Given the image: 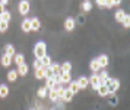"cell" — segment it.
Wrapping results in <instances>:
<instances>
[{
  "label": "cell",
  "mask_w": 130,
  "mask_h": 110,
  "mask_svg": "<svg viewBox=\"0 0 130 110\" xmlns=\"http://www.w3.org/2000/svg\"><path fill=\"white\" fill-rule=\"evenodd\" d=\"M34 55H35V59H41L42 57H45L47 55V45L44 42H38L34 46Z\"/></svg>",
  "instance_id": "obj_1"
},
{
  "label": "cell",
  "mask_w": 130,
  "mask_h": 110,
  "mask_svg": "<svg viewBox=\"0 0 130 110\" xmlns=\"http://www.w3.org/2000/svg\"><path fill=\"white\" fill-rule=\"evenodd\" d=\"M88 83L94 87L95 90H96V88L100 87V77H98V74H92L91 75V77L88 78Z\"/></svg>",
  "instance_id": "obj_2"
},
{
  "label": "cell",
  "mask_w": 130,
  "mask_h": 110,
  "mask_svg": "<svg viewBox=\"0 0 130 110\" xmlns=\"http://www.w3.org/2000/svg\"><path fill=\"white\" fill-rule=\"evenodd\" d=\"M28 12H29V2H21L19 3V13L28 15Z\"/></svg>",
  "instance_id": "obj_3"
},
{
  "label": "cell",
  "mask_w": 130,
  "mask_h": 110,
  "mask_svg": "<svg viewBox=\"0 0 130 110\" xmlns=\"http://www.w3.org/2000/svg\"><path fill=\"white\" fill-rule=\"evenodd\" d=\"M77 83V86H79V88H80V90H85V88H86V87L89 86V83H88V77H79V80L76 81Z\"/></svg>",
  "instance_id": "obj_4"
},
{
  "label": "cell",
  "mask_w": 130,
  "mask_h": 110,
  "mask_svg": "<svg viewBox=\"0 0 130 110\" xmlns=\"http://www.w3.org/2000/svg\"><path fill=\"white\" fill-rule=\"evenodd\" d=\"M60 80H61V84H70V81H72L70 72H61L60 74Z\"/></svg>",
  "instance_id": "obj_5"
},
{
  "label": "cell",
  "mask_w": 130,
  "mask_h": 110,
  "mask_svg": "<svg viewBox=\"0 0 130 110\" xmlns=\"http://www.w3.org/2000/svg\"><path fill=\"white\" fill-rule=\"evenodd\" d=\"M73 28H75V19L67 17V19L64 20V29L66 30H72Z\"/></svg>",
  "instance_id": "obj_6"
},
{
  "label": "cell",
  "mask_w": 130,
  "mask_h": 110,
  "mask_svg": "<svg viewBox=\"0 0 130 110\" xmlns=\"http://www.w3.org/2000/svg\"><path fill=\"white\" fill-rule=\"evenodd\" d=\"M5 55H7V57H10V58L15 57V46L10 45V44L5 46Z\"/></svg>",
  "instance_id": "obj_7"
},
{
  "label": "cell",
  "mask_w": 130,
  "mask_h": 110,
  "mask_svg": "<svg viewBox=\"0 0 130 110\" xmlns=\"http://www.w3.org/2000/svg\"><path fill=\"white\" fill-rule=\"evenodd\" d=\"M96 61H98V64H100L101 68L108 65V57H107V55H100V57L96 58Z\"/></svg>",
  "instance_id": "obj_8"
},
{
  "label": "cell",
  "mask_w": 130,
  "mask_h": 110,
  "mask_svg": "<svg viewBox=\"0 0 130 110\" xmlns=\"http://www.w3.org/2000/svg\"><path fill=\"white\" fill-rule=\"evenodd\" d=\"M48 67H50V69L53 71L54 75H60V74H61V71H60V65L57 62H51Z\"/></svg>",
  "instance_id": "obj_9"
},
{
  "label": "cell",
  "mask_w": 130,
  "mask_h": 110,
  "mask_svg": "<svg viewBox=\"0 0 130 110\" xmlns=\"http://www.w3.org/2000/svg\"><path fill=\"white\" fill-rule=\"evenodd\" d=\"M89 68H91V71H92L94 74H96V72L101 69V67H100V64H98L96 59H92V61H91V65H89Z\"/></svg>",
  "instance_id": "obj_10"
},
{
  "label": "cell",
  "mask_w": 130,
  "mask_h": 110,
  "mask_svg": "<svg viewBox=\"0 0 130 110\" xmlns=\"http://www.w3.org/2000/svg\"><path fill=\"white\" fill-rule=\"evenodd\" d=\"M0 62H2V65H3V67H10V64H12V58L7 57V55H2V58H0Z\"/></svg>",
  "instance_id": "obj_11"
},
{
  "label": "cell",
  "mask_w": 130,
  "mask_h": 110,
  "mask_svg": "<svg viewBox=\"0 0 130 110\" xmlns=\"http://www.w3.org/2000/svg\"><path fill=\"white\" fill-rule=\"evenodd\" d=\"M15 64L16 65H22V64H25V55H22V54H15Z\"/></svg>",
  "instance_id": "obj_12"
},
{
  "label": "cell",
  "mask_w": 130,
  "mask_h": 110,
  "mask_svg": "<svg viewBox=\"0 0 130 110\" xmlns=\"http://www.w3.org/2000/svg\"><path fill=\"white\" fill-rule=\"evenodd\" d=\"M16 72H18V75H26L28 74V65H26V64L19 65L18 69H16Z\"/></svg>",
  "instance_id": "obj_13"
},
{
  "label": "cell",
  "mask_w": 130,
  "mask_h": 110,
  "mask_svg": "<svg viewBox=\"0 0 130 110\" xmlns=\"http://www.w3.org/2000/svg\"><path fill=\"white\" fill-rule=\"evenodd\" d=\"M40 26H41V25H40V19H38V17H32V19H31V29H32V30H38Z\"/></svg>",
  "instance_id": "obj_14"
},
{
  "label": "cell",
  "mask_w": 130,
  "mask_h": 110,
  "mask_svg": "<svg viewBox=\"0 0 130 110\" xmlns=\"http://www.w3.org/2000/svg\"><path fill=\"white\" fill-rule=\"evenodd\" d=\"M67 88H69V90H70V91L73 93V94L79 93V90H80V88H79V86H77L76 81H70V84H69V87H67Z\"/></svg>",
  "instance_id": "obj_15"
},
{
  "label": "cell",
  "mask_w": 130,
  "mask_h": 110,
  "mask_svg": "<svg viewBox=\"0 0 130 110\" xmlns=\"http://www.w3.org/2000/svg\"><path fill=\"white\" fill-rule=\"evenodd\" d=\"M22 30L24 32H31L32 29H31V19H25L24 22H22Z\"/></svg>",
  "instance_id": "obj_16"
},
{
  "label": "cell",
  "mask_w": 130,
  "mask_h": 110,
  "mask_svg": "<svg viewBox=\"0 0 130 110\" xmlns=\"http://www.w3.org/2000/svg\"><path fill=\"white\" fill-rule=\"evenodd\" d=\"M7 94H9V87L6 84H2L0 86V97H7Z\"/></svg>",
  "instance_id": "obj_17"
},
{
  "label": "cell",
  "mask_w": 130,
  "mask_h": 110,
  "mask_svg": "<svg viewBox=\"0 0 130 110\" xmlns=\"http://www.w3.org/2000/svg\"><path fill=\"white\" fill-rule=\"evenodd\" d=\"M16 78H18V72H16V69H10L9 72H7V80L9 81H16Z\"/></svg>",
  "instance_id": "obj_18"
},
{
  "label": "cell",
  "mask_w": 130,
  "mask_h": 110,
  "mask_svg": "<svg viewBox=\"0 0 130 110\" xmlns=\"http://www.w3.org/2000/svg\"><path fill=\"white\" fill-rule=\"evenodd\" d=\"M70 69H72V64L69 62V61L60 65V71H61V72H70Z\"/></svg>",
  "instance_id": "obj_19"
},
{
  "label": "cell",
  "mask_w": 130,
  "mask_h": 110,
  "mask_svg": "<svg viewBox=\"0 0 130 110\" xmlns=\"http://www.w3.org/2000/svg\"><path fill=\"white\" fill-rule=\"evenodd\" d=\"M72 97H73V93H72L69 88H66V90H64V94H63V98H61V100H63V101H70Z\"/></svg>",
  "instance_id": "obj_20"
},
{
  "label": "cell",
  "mask_w": 130,
  "mask_h": 110,
  "mask_svg": "<svg viewBox=\"0 0 130 110\" xmlns=\"http://www.w3.org/2000/svg\"><path fill=\"white\" fill-rule=\"evenodd\" d=\"M96 90H98V94H100L101 97H105V96H108V88H107V86H100Z\"/></svg>",
  "instance_id": "obj_21"
},
{
  "label": "cell",
  "mask_w": 130,
  "mask_h": 110,
  "mask_svg": "<svg viewBox=\"0 0 130 110\" xmlns=\"http://www.w3.org/2000/svg\"><path fill=\"white\" fill-rule=\"evenodd\" d=\"M124 16H126V12L120 9V10L116 12V16H114V17H116V20H117V22H121V20L124 19Z\"/></svg>",
  "instance_id": "obj_22"
},
{
  "label": "cell",
  "mask_w": 130,
  "mask_h": 110,
  "mask_svg": "<svg viewBox=\"0 0 130 110\" xmlns=\"http://www.w3.org/2000/svg\"><path fill=\"white\" fill-rule=\"evenodd\" d=\"M45 88H47V90H53L54 87H56V83H54V80L53 78H47V80H45Z\"/></svg>",
  "instance_id": "obj_23"
},
{
  "label": "cell",
  "mask_w": 130,
  "mask_h": 110,
  "mask_svg": "<svg viewBox=\"0 0 130 110\" xmlns=\"http://www.w3.org/2000/svg\"><path fill=\"white\" fill-rule=\"evenodd\" d=\"M47 96L48 97H50V100H51V101H57V100H59V97H57V93H56V90H48V93H47Z\"/></svg>",
  "instance_id": "obj_24"
},
{
  "label": "cell",
  "mask_w": 130,
  "mask_h": 110,
  "mask_svg": "<svg viewBox=\"0 0 130 110\" xmlns=\"http://www.w3.org/2000/svg\"><path fill=\"white\" fill-rule=\"evenodd\" d=\"M10 17H12V15H10V12L5 10V12H3V15L0 16V19H2V22H7V23H9V20H10Z\"/></svg>",
  "instance_id": "obj_25"
},
{
  "label": "cell",
  "mask_w": 130,
  "mask_h": 110,
  "mask_svg": "<svg viewBox=\"0 0 130 110\" xmlns=\"http://www.w3.org/2000/svg\"><path fill=\"white\" fill-rule=\"evenodd\" d=\"M82 9H83V12H89L91 9H92V3L89 2V0H85L82 3Z\"/></svg>",
  "instance_id": "obj_26"
},
{
  "label": "cell",
  "mask_w": 130,
  "mask_h": 110,
  "mask_svg": "<svg viewBox=\"0 0 130 110\" xmlns=\"http://www.w3.org/2000/svg\"><path fill=\"white\" fill-rule=\"evenodd\" d=\"M40 61H41L42 67H48V65L51 64V58L48 57V55H45V57H42L41 59H40Z\"/></svg>",
  "instance_id": "obj_27"
},
{
  "label": "cell",
  "mask_w": 130,
  "mask_h": 110,
  "mask_svg": "<svg viewBox=\"0 0 130 110\" xmlns=\"http://www.w3.org/2000/svg\"><path fill=\"white\" fill-rule=\"evenodd\" d=\"M47 88H45V87H40V88H38V97L40 98H45V96H47Z\"/></svg>",
  "instance_id": "obj_28"
},
{
  "label": "cell",
  "mask_w": 130,
  "mask_h": 110,
  "mask_svg": "<svg viewBox=\"0 0 130 110\" xmlns=\"http://www.w3.org/2000/svg\"><path fill=\"white\" fill-rule=\"evenodd\" d=\"M120 5V2H118V0H107L105 2V7H112V6H118Z\"/></svg>",
  "instance_id": "obj_29"
},
{
  "label": "cell",
  "mask_w": 130,
  "mask_h": 110,
  "mask_svg": "<svg viewBox=\"0 0 130 110\" xmlns=\"http://www.w3.org/2000/svg\"><path fill=\"white\" fill-rule=\"evenodd\" d=\"M35 78H38V80H44V71H42V68L35 69Z\"/></svg>",
  "instance_id": "obj_30"
},
{
  "label": "cell",
  "mask_w": 130,
  "mask_h": 110,
  "mask_svg": "<svg viewBox=\"0 0 130 110\" xmlns=\"http://www.w3.org/2000/svg\"><path fill=\"white\" fill-rule=\"evenodd\" d=\"M121 22H123L124 28H129V26H130V16H129V15H126V16H124V19L121 20Z\"/></svg>",
  "instance_id": "obj_31"
},
{
  "label": "cell",
  "mask_w": 130,
  "mask_h": 110,
  "mask_svg": "<svg viewBox=\"0 0 130 110\" xmlns=\"http://www.w3.org/2000/svg\"><path fill=\"white\" fill-rule=\"evenodd\" d=\"M9 28V23L7 22H0V32H6Z\"/></svg>",
  "instance_id": "obj_32"
},
{
  "label": "cell",
  "mask_w": 130,
  "mask_h": 110,
  "mask_svg": "<svg viewBox=\"0 0 130 110\" xmlns=\"http://www.w3.org/2000/svg\"><path fill=\"white\" fill-rule=\"evenodd\" d=\"M34 68H35V69L42 68V64H41V61H40V59H35V61H34Z\"/></svg>",
  "instance_id": "obj_33"
},
{
  "label": "cell",
  "mask_w": 130,
  "mask_h": 110,
  "mask_svg": "<svg viewBox=\"0 0 130 110\" xmlns=\"http://www.w3.org/2000/svg\"><path fill=\"white\" fill-rule=\"evenodd\" d=\"M98 77H100V78H101L102 81H105L107 78H108V72H107V71H102L101 74H98Z\"/></svg>",
  "instance_id": "obj_34"
},
{
  "label": "cell",
  "mask_w": 130,
  "mask_h": 110,
  "mask_svg": "<svg viewBox=\"0 0 130 110\" xmlns=\"http://www.w3.org/2000/svg\"><path fill=\"white\" fill-rule=\"evenodd\" d=\"M96 5H98V6H101V7H102V6L105 5V0H104V2H102V0H98V2H96Z\"/></svg>",
  "instance_id": "obj_35"
},
{
  "label": "cell",
  "mask_w": 130,
  "mask_h": 110,
  "mask_svg": "<svg viewBox=\"0 0 130 110\" xmlns=\"http://www.w3.org/2000/svg\"><path fill=\"white\" fill-rule=\"evenodd\" d=\"M110 103L111 104H117V97H112L111 100H110Z\"/></svg>",
  "instance_id": "obj_36"
},
{
  "label": "cell",
  "mask_w": 130,
  "mask_h": 110,
  "mask_svg": "<svg viewBox=\"0 0 130 110\" xmlns=\"http://www.w3.org/2000/svg\"><path fill=\"white\" fill-rule=\"evenodd\" d=\"M6 10V9H5V7H3V6L0 5V16H2V15H3V12Z\"/></svg>",
  "instance_id": "obj_37"
},
{
  "label": "cell",
  "mask_w": 130,
  "mask_h": 110,
  "mask_svg": "<svg viewBox=\"0 0 130 110\" xmlns=\"http://www.w3.org/2000/svg\"><path fill=\"white\" fill-rule=\"evenodd\" d=\"M77 20H79L80 23H83V16H79V17H77Z\"/></svg>",
  "instance_id": "obj_38"
},
{
  "label": "cell",
  "mask_w": 130,
  "mask_h": 110,
  "mask_svg": "<svg viewBox=\"0 0 130 110\" xmlns=\"http://www.w3.org/2000/svg\"><path fill=\"white\" fill-rule=\"evenodd\" d=\"M0 22H2V19H0Z\"/></svg>",
  "instance_id": "obj_39"
},
{
  "label": "cell",
  "mask_w": 130,
  "mask_h": 110,
  "mask_svg": "<svg viewBox=\"0 0 130 110\" xmlns=\"http://www.w3.org/2000/svg\"><path fill=\"white\" fill-rule=\"evenodd\" d=\"M31 110H34V109H31Z\"/></svg>",
  "instance_id": "obj_40"
}]
</instances>
